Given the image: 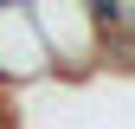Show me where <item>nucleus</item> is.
Wrapping results in <instances>:
<instances>
[{"instance_id":"f257e3e1","label":"nucleus","mask_w":135,"mask_h":129,"mask_svg":"<svg viewBox=\"0 0 135 129\" xmlns=\"http://www.w3.org/2000/svg\"><path fill=\"white\" fill-rule=\"evenodd\" d=\"M32 26L45 39L52 77L84 84V77L103 71V20H97V0H32Z\"/></svg>"},{"instance_id":"f03ea898","label":"nucleus","mask_w":135,"mask_h":129,"mask_svg":"<svg viewBox=\"0 0 135 129\" xmlns=\"http://www.w3.org/2000/svg\"><path fill=\"white\" fill-rule=\"evenodd\" d=\"M45 77H52V58H45V39L32 26V7L0 0V90H32Z\"/></svg>"}]
</instances>
